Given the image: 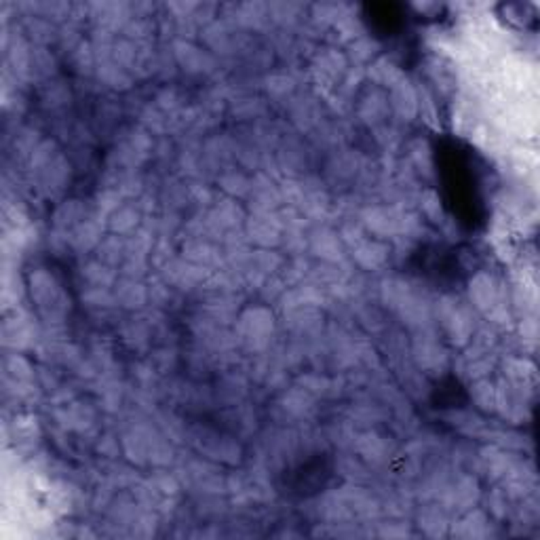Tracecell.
<instances>
[{"mask_svg":"<svg viewBox=\"0 0 540 540\" xmlns=\"http://www.w3.org/2000/svg\"><path fill=\"white\" fill-rule=\"evenodd\" d=\"M371 98H373V102L365 100V104L361 108V116L367 123L378 125V123L384 121V116H387V112H389V98H384V95H371Z\"/></svg>","mask_w":540,"mask_h":540,"instance_id":"11","label":"cell"},{"mask_svg":"<svg viewBox=\"0 0 540 540\" xmlns=\"http://www.w3.org/2000/svg\"><path fill=\"white\" fill-rule=\"evenodd\" d=\"M83 275H85L95 287H104V285L112 283V279H114V275L110 272V268H108L104 262H93V264H89V266L83 270Z\"/></svg>","mask_w":540,"mask_h":540,"instance_id":"16","label":"cell"},{"mask_svg":"<svg viewBox=\"0 0 540 540\" xmlns=\"http://www.w3.org/2000/svg\"><path fill=\"white\" fill-rule=\"evenodd\" d=\"M369 76H373V81H376L378 85L391 87V89H393L399 81H403L401 70H399L397 65H393L391 61H387V59L376 61L373 68H371V72H369Z\"/></svg>","mask_w":540,"mask_h":540,"instance_id":"9","label":"cell"},{"mask_svg":"<svg viewBox=\"0 0 540 540\" xmlns=\"http://www.w3.org/2000/svg\"><path fill=\"white\" fill-rule=\"evenodd\" d=\"M387 258H389V247L380 241H363V243H359V247L355 252V260L367 270L382 266L387 262Z\"/></svg>","mask_w":540,"mask_h":540,"instance_id":"7","label":"cell"},{"mask_svg":"<svg viewBox=\"0 0 540 540\" xmlns=\"http://www.w3.org/2000/svg\"><path fill=\"white\" fill-rule=\"evenodd\" d=\"M363 226L367 230H371L378 237H389V235H399L401 233V222L403 215L391 207V205H376V207H367L361 215Z\"/></svg>","mask_w":540,"mask_h":540,"instance_id":"1","label":"cell"},{"mask_svg":"<svg viewBox=\"0 0 540 540\" xmlns=\"http://www.w3.org/2000/svg\"><path fill=\"white\" fill-rule=\"evenodd\" d=\"M116 300L129 308L141 306L146 300V291L141 289V285H137L135 281H125L121 283V287L116 289Z\"/></svg>","mask_w":540,"mask_h":540,"instance_id":"12","label":"cell"},{"mask_svg":"<svg viewBox=\"0 0 540 540\" xmlns=\"http://www.w3.org/2000/svg\"><path fill=\"white\" fill-rule=\"evenodd\" d=\"M340 469H342V475H346L353 481H365L367 479L365 467L361 465V462H357L353 456H346V458L340 460Z\"/></svg>","mask_w":540,"mask_h":540,"instance_id":"19","label":"cell"},{"mask_svg":"<svg viewBox=\"0 0 540 540\" xmlns=\"http://www.w3.org/2000/svg\"><path fill=\"white\" fill-rule=\"evenodd\" d=\"M418 525L424 536H431V538L447 536V532H449L447 511L441 504H426L418 513Z\"/></svg>","mask_w":540,"mask_h":540,"instance_id":"3","label":"cell"},{"mask_svg":"<svg viewBox=\"0 0 540 540\" xmlns=\"http://www.w3.org/2000/svg\"><path fill=\"white\" fill-rule=\"evenodd\" d=\"M123 254L125 252V247H123V243L116 239V237H110V239H106V241H102L100 243V260L108 266V264H116L121 258L118 256H114V254Z\"/></svg>","mask_w":540,"mask_h":540,"instance_id":"18","label":"cell"},{"mask_svg":"<svg viewBox=\"0 0 540 540\" xmlns=\"http://www.w3.org/2000/svg\"><path fill=\"white\" fill-rule=\"evenodd\" d=\"M311 247L317 256L334 262V260H340V254H342V247H340V237L336 233H332V230H317V233L313 235L311 239Z\"/></svg>","mask_w":540,"mask_h":540,"instance_id":"8","label":"cell"},{"mask_svg":"<svg viewBox=\"0 0 540 540\" xmlns=\"http://www.w3.org/2000/svg\"><path fill=\"white\" fill-rule=\"evenodd\" d=\"M98 239H100V228L91 219H87V222H81L79 226H76L72 243L79 249H89L98 243Z\"/></svg>","mask_w":540,"mask_h":540,"instance_id":"10","label":"cell"},{"mask_svg":"<svg viewBox=\"0 0 540 540\" xmlns=\"http://www.w3.org/2000/svg\"><path fill=\"white\" fill-rule=\"evenodd\" d=\"M135 224H137V211L131 209V207H118L110 217V228L118 235L131 233V230L135 228Z\"/></svg>","mask_w":540,"mask_h":540,"instance_id":"13","label":"cell"},{"mask_svg":"<svg viewBox=\"0 0 540 540\" xmlns=\"http://www.w3.org/2000/svg\"><path fill=\"white\" fill-rule=\"evenodd\" d=\"M222 186L230 192V194H247L249 192V188H252V182L243 176V173H237V171H233V173H226L224 178H222Z\"/></svg>","mask_w":540,"mask_h":540,"instance_id":"17","label":"cell"},{"mask_svg":"<svg viewBox=\"0 0 540 540\" xmlns=\"http://www.w3.org/2000/svg\"><path fill=\"white\" fill-rule=\"evenodd\" d=\"M361 321H363V325H367L369 330H380V327H384L382 315L378 313V308H373V306H369L365 313H361Z\"/></svg>","mask_w":540,"mask_h":540,"instance_id":"21","label":"cell"},{"mask_svg":"<svg viewBox=\"0 0 540 540\" xmlns=\"http://www.w3.org/2000/svg\"><path fill=\"white\" fill-rule=\"evenodd\" d=\"M81 217H83V205H79V201H65L55 211V224L59 228H70L74 224H79Z\"/></svg>","mask_w":540,"mask_h":540,"instance_id":"14","label":"cell"},{"mask_svg":"<svg viewBox=\"0 0 540 540\" xmlns=\"http://www.w3.org/2000/svg\"><path fill=\"white\" fill-rule=\"evenodd\" d=\"M462 517L456 523H449V532L452 536L458 538H486L490 534V521L484 515V511H465L460 513Z\"/></svg>","mask_w":540,"mask_h":540,"instance_id":"2","label":"cell"},{"mask_svg":"<svg viewBox=\"0 0 540 540\" xmlns=\"http://www.w3.org/2000/svg\"><path fill=\"white\" fill-rule=\"evenodd\" d=\"M382 538H403V536H412L410 527L406 523H380V530L376 532Z\"/></svg>","mask_w":540,"mask_h":540,"instance_id":"20","label":"cell"},{"mask_svg":"<svg viewBox=\"0 0 540 540\" xmlns=\"http://www.w3.org/2000/svg\"><path fill=\"white\" fill-rule=\"evenodd\" d=\"M391 106H393V110L403 121H412L416 110H418V93H416V89L408 81H399L391 89Z\"/></svg>","mask_w":540,"mask_h":540,"instance_id":"4","label":"cell"},{"mask_svg":"<svg viewBox=\"0 0 540 540\" xmlns=\"http://www.w3.org/2000/svg\"><path fill=\"white\" fill-rule=\"evenodd\" d=\"M471 300L479 308V311H490L498 302V289L492 277L488 275H477L471 281Z\"/></svg>","mask_w":540,"mask_h":540,"instance_id":"6","label":"cell"},{"mask_svg":"<svg viewBox=\"0 0 540 540\" xmlns=\"http://www.w3.org/2000/svg\"><path fill=\"white\" fill-rule=\"evenodd\" d=\"M249 235L260 245H275L279 243V237H281V224L275 217H270L268 211L258 213L249 222Z\"/></svg>","mask_w":540,"mask_h":540,"instance_id":"5","label":"cell"},{"mask_svg":"<svg viewBox=\"0 0 540 540\" xmlns=\"http://www.w3.org/2000/svg\"><path fill=\"white\" fill-rule=\"evenodd\" d=\"M471 395H473L475 403L481 410H494V406H496V389H494L492 382L479 380L475 387L471 389Z\"/></svg>","mask_w":540,"mask_h":540,"instance_id":"15","label":"cell"}]
</instances>
